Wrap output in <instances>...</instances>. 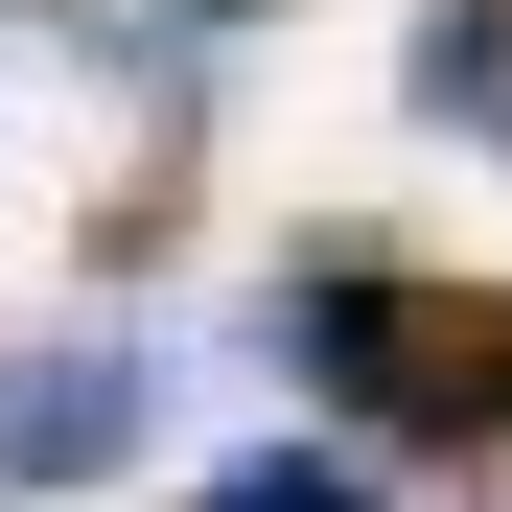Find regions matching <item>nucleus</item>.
Returning <instances> with one entry per match:
<instances>
[{
    "label": "nucleus",
    "instance_id": "nucleus-4",
    "mask_svg": "<svg viewBox=\"0 0 512 512\" xmlns=\"http://www.w3.org/2000/svg\"><path fill=\"white\" fill-rule=\"evenodd\" d=\"M187 512H396V489H373L350 443H233V466H210Z\"/></svg>",
    "mask_w": 512,
    "mask_h": 512
},
{
    "label": "nucleus",
    "instance_id": "nucleus-3",
    "mask_svg": "<svg viewBox=\"0 0 512 512\" xmlns=\"http://www.w3.org/2000/svg\"><path fill=\"white\" fill-rule=\"evenodd\" d=\"M396 94L443 117V140H512V0H419V47H396Z\"/></svg>",
    "mask_w": 512,
    "mask_h": 512
},
{
    "label": "nucleus",
    "instance_id": "nucleus-5",
    "mask_svg": "<svg viewBox=\"0 0 512 512\" xmlns=\"http://www.w3.org/2000/svg\"><path fill=\"white\" fill-rule=\"evenodd\" d=\"M210 24H233V0H210Z\"/></svg>",
    "mask_w": 512,
    "mask_h": 512
},
{
    "label": "nucleus",
    "instance_id": "nucleus-1",
    "mask_svg": "<svg viewBox=\"0 0 512 512\" xmlns=\"http://www.w3.org/2000/svg\"><path fill=\"white\" fill-rule=\"evenodd\" d=\"M256 350L350 419V443H396V466H489L512 443V280H419V256L326 233V256H280Z\"/></svg>",
    "mask_w": 512,
    "mask_h": 512
},
{
    "label": "nucleus",
    "instance_id": "nucleus-2",
    "mask_svg": "<svg viewBox=\"0 0 512 512\" xmlns=\"http://www.w3.org/2000/svg\"><path fill=\"white\" fill-rule=\"evenodd\" d=\"M140 419H163V373L117 350V326H70V350H24V373H0V512H47V489H94V466L140 443Z\"/></svg>",
    "mask_w": 512,
    "mask_h": 512
}]
</instances>
